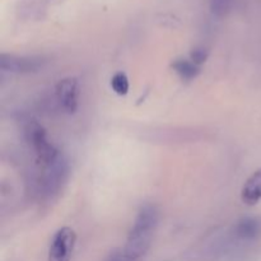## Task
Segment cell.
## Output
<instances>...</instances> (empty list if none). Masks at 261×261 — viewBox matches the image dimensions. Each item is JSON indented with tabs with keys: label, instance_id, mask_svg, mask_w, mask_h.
<instances>
[{
	"label": "cell",
	"instance_id": "cell-1",
	"mask_svg": "<svg viewBox=\"0 0 261 261\" xmlns=\"http://www.w3.org/2000/svg\"><path fill=\"white\" fill-rule=\"evenodd\" d=\"M158 223V211L154 205H144L138 213L127 236L124 254L137 260L148 251Z\"/></svg>",
	"mask_w": 261,
	"mask_h": 261
},
{
	"label": "cell",
	"instance_id": "cell-2",
	"mask_svg": "<svg viewBox=\"0 0 261 261\" xmlns=\"http://www.w3.org/2000/svg\"><path fill=\"white\" fill-rule=\"evenodd\" d=\"M24 135L27 142L32 147V149L35 150L38 160L43 165L53 162V161H55L60 155L59 150L48 140L46 130L38 122L33 121V120L32 121H28L24 127Z\"/></svg>",
	"mask_w": 261,
	"mask_h": 261
},
{
	"label": "cell",
	"instance_id": "cell-3",
	"mask_svg": "<svg viewBox=\"0 0 261 261\" xmlns=\"http://www.w3.org/2000/svg\"><path fill=\"white\" fill-rule=\"evenodd\" d=\"M43 166H45V170L41 178V188H42L43 194L50 196L60 190L61 185L68 177L69 166L61 154L55 161Z\"/></svg>",
	"mask_w": 261,
	"mask_h": 261
},
{
	"label": "cell",
	"instance_id": "cell-4",
	"mask_svg": "<svg viewBox=\"0 0 261 261\" xmlns=\"http://www.w3.org/2000/svg\"><path fill=\"white\" fill-rule=\"evenodd\" d=\"M76 236L69 227L59 229L53 237L50 250H48V261H70L75 246Z\"/></svg>",
	"mask_w": 261,
	"mask_h": 261
},
{
	"label": "cell",
	"instance_id": "cell-5",
	"mask_svg": "<svg viewBox=\"0 0 261 261\" xmlns=\"http://www.w3.org/2000/svg\"><path fill=\"white\" fill-rule=\"evenodd\" d=\"M45 60L40 56H15L3 54L0 58V68L10 73H32L40 70Z\"/></svg>",
	"mask_w": 261,
	"mask_h": 261
},
{
	"label": "cell",
	"instance_id": "cell-6",
	"mask_svg": "<svg viewBox=\"0 0 261 261\" xmlns=\"http://www.w3.org/2000/svg\"><path fill=\"white\" fill-rule=\"evenodd\" d=\"M56 97L68 114H74L78 109V81L75 78H65L59 82Z\"/></svg>",
	"mask_w": 261,
	"mask_h": 261
},
{
	"label": "cell",
	"instance_id": "cell-7",
	"mask_svg": "<svg viewBox=\"0 0 261 261\" xmlns=\"http://www.w3.org/2000/svg\"><path fill=\"white\" fill-rule=\"evenodd\" d=\"M241 198L247 205H255L261 200V168L252 173L245 182Z\"/></svg>",
	"mask_w": 261,
	"mask_h": 261
},
{
	"label": "cell",
	"instance_id": "cell-8",
	"mask_svg": "<svg viewBox=\"0 0 261 261\" xmlns=\"http://www.w3.org/2000/svg\"><path fill=\"white\" fill-rule=\"evenodd\" d=\"M234 233L239 239L246 240H255L261 233V222L257 218H242L234 227Z\"/></svg>",
	"mask_w": 261,
	"mask_h": 261
},
{
	"label": "cell",
	"instance_id": "cell-9",
	"mask_svg": "<svg viewBox=\"0 0 261 261\" xmlns=\"http://www.w3.org/2000/svg\"><path fill=\"white\" fill-rule=\"evenodd\" d=\"M172 68L184 81H191L196 78L200 71V66L196 65L193 60H186V59H178L172 64Z\"/></svg>",
	"mask_w": 261,
	"mask_h": 261
},
{
	"label": "cell",
	"instance_id": "cell-10",
	"mask_svg": "<svg viewBox=\"0 0 261 261\" xmlns=\"http://www.w3.org/2000/svg\"><path fill=\"white\" fill-rule=\"evenodd\" d=\"M111 87L114 92L119 96H125L129 92V79H127L126 74L119 71L115 74L111 78Z\"/></svg>",
	"mask_w": 261,
	"mask_h": 261
},
{
	"label": "cell",
	"instance_id": "cell-11",
	"mask_svg": "<svg viewBox=\"0 0 261 261\" xmlns=\"http://www.w3.org/2000/svg\"><path fill=\"white\" fill-rule=\"evenodd\" d=\"M229 4L231 0H211V9L217 17H222L228 12Z\"/></svg>",
	"mask_w": 261,
	"mask_h": 261
},
{
	"label": "cell",
	"instance_id": "cell-12",
	"mask_svg": "<svg viewBox=\"0 0 261 261\" xmlns=\"http://www.w3.org/2000/svg\"><path fill=\"white\" fill-rule=\"evenodd\" d=\"M190 56H191L190 60H193L196 65L200 66L201 64L206 60V58H208V53H206L204 48H195V50L191 53Z\"/></svg>",
	"mask_w": 261,
	"mask_h": 261
},
{
	"label": "cell",
	"instance_id": "cell-13",
	"mask_svg": "<svg viewBox=\"0 0 261 261\" xmlns=\"http://www.w3.org/2000/svg\"><path fill=\"white\" fill-rule=\"evenodd\" d=\"M109 261H135V260L132 259V257L126 256L125 254H116L114 255V256H111V259Z\"/></svg>",
	"mask_w": 261,
	"mask_h": 261
}]
</instances>
